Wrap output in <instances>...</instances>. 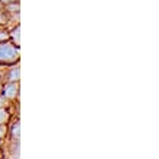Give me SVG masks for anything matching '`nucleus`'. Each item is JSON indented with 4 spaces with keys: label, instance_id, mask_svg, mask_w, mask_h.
<instances>
[{
    "label": "nucleus",
    "instance_id": "1",
    "mask_svg": "<svg viewBox=\"0 0 159 159\" xmlns=\"http://www.w3.org/2000/svg\"><path fill=\"white\" fill-rule=\"evenodd\" d=\"M20 51L19 47L10 41L0 43V67H7L19 63Z\"/></svg>",
    "mask_w": 159,
    "mask_h": 159
},
{
    "label": "nucleus",
    "instance_id": "2",
    "mask_svg": "<svg viewBox=\"0 0 159 159\" xmlns=\"http://www.w3.org/2000/svg\"><path fill=\"white\" fill-rule=\"evenodd\" d=\"M0 93L10 102H15L19 97V82H5Z\"/></svg>",
    "mask_w": 159,
    "mask_h": 159
},
{
    "label": "nucleus",
    "instance_id": "3",
    "mask_svg": "<svg viewBox=\"0 0 159 159\" xmlns=\"http://www.w3.org/2000/svg\"><path fill=\"white\" fill-rule=\"evenodd\" d=\"M9 41L10 43H13L15 45H20V26L19 24L9 28Z\"/></svg>",
    "mask_w": 159,
    "mask_h": 159
},
{
    "label": "nucleus",
    "instance_id": "4",
    "mask_svg": "<svg viewBox=\"0 0 159 159\" xmlns=\"http://www.w3.org/2000/svg\"><path fill=\"white\" fill-rule=\"evenodd\" d=\"M13 118V114L10 112L9 107L0 108V124H9V121Z\"/></svg>",
    "mask_w": 159,
    "mask_h": 159
},
{
    "label": "nucleus",
    "instance_id": "5",
    "mask_svg": "<svg viewBox=\"0 0 159 159\" xmlns=\"http://www.w3.org/2000/svg\"><path fill=\"white\" fill-rule=\"evenodd\" d=\"M9 41V28L6 26H0V43Z\"/></svg>",
    "mask_w": 159,
    "mask_h": 159
},
{
    "label": "nucleus",
    "instance_id": "6",
    "mask_svg": "<svg viewBox=\"0 0 159 159\" xmlns=\"http://www.w3.org/2000/svg\"><path fill=\"white\" fill-rule=\"evenodd\" d=\"M7 137V124H0V142Z\"/></svg>",
    "mask_w": 159,
    "mask_h": 159
},
{
    "label": "nucleus",
    "instance_id": "7",
    "mask_svg": "<svg viewBox=\"0 0 159 159\" xmlns=\"http://www.w3.org/2000/svg\"><path fill=\"white\" fill-rule=\"evenodd\" d=\"M15 2H19V0H0V5L6 6V5H9V3H15Z\"/></svg>",
    "mask_w": 159,
    "mask_h": 159
},
{
    "label": "nucleus",
    "instance_id": "8",
    "mask_svg": "<svg viewBox=\"0 0 159 159\" xmlns=\"http://www.w3.org/2000/svg\"><path fill=\"white\" fill-rule=\"evenodd\" d=\"M3 158V149H2V146H0V159Z\"/></svg>",
    "mask_w": 159,
    "mask_h": 159
},
{
    "label": "nucleus",
    "instance_id": "9",
    "mask_svg": "<svg viewBox=\"0 0 159 159\" xmlns=\"http://www.w3.org/2000/svg\"><path fill=\"white\" fill-rule=\"evenodd\" d=\"M2 88H3V82H2V79H0V92H2Z\"/></svg>",
    "mask_w": 159,
    "mask_h": 159
},
{
    "label": "nucleus",
    "instance_id": "10",
    "mask_svg": "<svg viewBox=\"0 0 159 159\" xmlns=\"http://www.w3.org/2000/svg\"><path fill=\"white\" fill-rule=\"evenodd\" d=\"M2 7H3V6H2V5H0V9H2Z\"/></svg>",
    "mask_w": 159,
    "mask_h": 159
}]
</instances>
